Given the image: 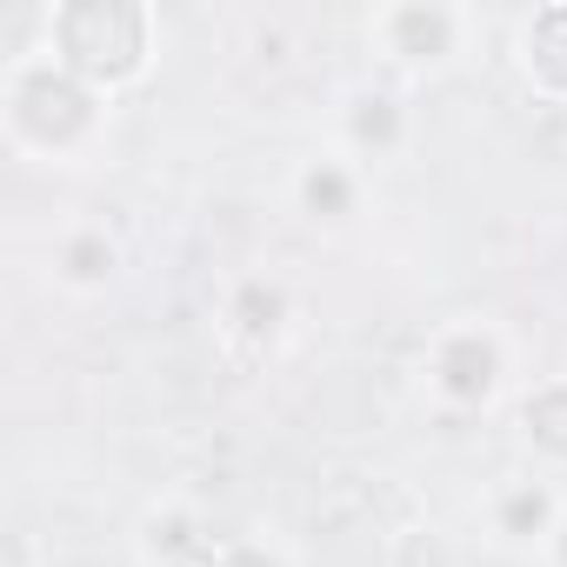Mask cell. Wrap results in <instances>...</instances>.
<instances>
[{
	"label": "cell",
	"instance_id": "6da1fadb",
	"mask_svg": "<svg viewBox=\"0 0 567 567\" xmlns=\"http://www.w3.org/2000/svg\"><path fill=\"white\" fill-rule=\"evenodd\" d=\"M0 114H8V141L48 167H74L101 127H107V94L68 74L54 54H21L0 87Z\"/></svg>",
	"mask_w": 567,
	"mask_h": 567
},
{
	"label": "cell",
	"instance_id": "8fae6325",
	"mask_svg": "<svg viewBox=\"0 0 567 567\" xmlns=\"http://www.w3.org/2000/svg\"><path fill=\"white\" fill-rule=\"evenodd\" d=\"M207 567H295V560H288V547H274L260 534H234V540L207 547Z\"/></svg>",
	"mask_w": 567,
	"mask_h": 567
},
{
	"label": "cell",
	"instance_id": "9c48e42d",
	"mask_svg": "<svg viewBox=\"0 0 567 567\" xmlns=\"http://www.w3.org/2000/svg\"><path fill=\"white\" fill-rule=\"evenodd\" d=\"M114 274H121V247H114L101 227L61 234V247H54V280H61L68 295H101Z\"/></svg>",
	"mask_w": 567,
	"mask_h": 567
},
{
	"label": "cell",
	"instance_id": "7c38bea8",
	"mask_svg": "<svg viewBox=\"0 0 567 567\" xmlns=\"http://www.w3.org/2000/svg\"><path fill=\"white\" fill-rule=\"evenodd\" d=\"M540 554H547V560H554V567H567V514H560V527H554V540H547V547H540Z\"/></svg>",
	"mask_w": 567,
	"mask_h": 567
},
{
	"label": "cell",
	"instance_id": "52a82bcc",
	"mask_svg": "<svg viewBox=\"0 0 567 567\" xmlns=\"http://www.w3.org/2000/svg\"><path fill=\"white\" fill-rule=\"evenodd\" d=\"M408 147V107L394 87H354L348 107H341V154H354L361 167L368 161H394Z\"/></svg>",
	"mask_w": 567,
	"mask_h": 567
},
{
	"label": "cell",
	"instance_id": "8992f818",
	"mask_svg": "<svg viewBox=\"0 0 567 567\" xmlns=\"http://www.w3.org/2000/svg\"><path fill=\"white\" fill-rule=\"evenodd\" d=\"M361 187H368V174H361V161L341 154V147L308 154V161L295 167V207H301L308 220H321V227L354 220V214H361Z\"/></svg>",
	"mask_w": 567,
	"mask_h": 567
},
{
	"label": "cell",
	"instance_id": "ba28073f",
	"mask_svg": "<svg viewBox=\"0 0 567 567\" xmlns=\"http://www.w3.org/2000/svg\"><path fill=\"white\" fill-rule=\"evenodd\" d=\"M514 61H520V74H527L534 94L567 101V8L527 14L520 34H514Z\"/></svg>",
	"mask_w": 567,
	"mask_h": 567
},
{
	"label": "cell",
	"instance_id": "5b68a950",
	"mask_svg": "<svg viewBox=\"0 0 567 567\" xmlns=\"http://www.w3.org/2000/svg\"><path fill=\"white\" fill-rule=\"evenodd\" d=\"M567 501L554 494L547 474H507L494 494H487V527L507 540V547H547L554 527H560Z\"/></svg>",
	"mask_w": 567,
	"mask_h": 567
},
{
	"label": "cell",
	"instance_id": "277c9868",
	"mask_svg": "<svg viewBox=\"0 0 567 567\" xmlns=\"http://www.w3.org/2000/svg\"><path fill=\"white\" fill-rule=\"evenodd\" d=\"M474 34V14L467 8H441V0H401V8H381L368 21V41L394 61V68H447Z\"/></svg>",
	"mask_w": 567,
	"mask_h": 567
},
{
	"label": "cell",
	"instance_id": "30bf717a",
	"mask_svg": "<svg viewBox=\"0 0 567 567\" xmlns=\"http://www.w3.org/2000/svg\"><path fill=\"white\" fill-rule=\"evenodd\" d=\"M520 441L547 461H567V381H540L520 401Z\"/></svg>",
	"mask_w": 567,
	"mask_h": 567
},
{
	"label": "cell",
	"instance_id": "7a4b0ae2",
	"mask_svg": "<svg viewBox=\"0 0 567 567\" xmlns=\"http://www.w3.org/2000/svg\"><path fill=\"white\" fill-rule=\"evenodd\" d=\"M48 54L81 74L87 87L114 94L147 74L154 61V14L127 8V0H68L48 14Z\"/></svg>",
	"mask_w": 567,
	"mask_h": 567
},
{
	"label": "cell",
	"instance_id": "3957f363",
	"mask_svg": "<svg viewBox=\"0 0 567 567\" xmlns=\"http://www.w3.org/2000/svg\"><path fill=\"white\" fill-rule=\"evenodd\" d=\"M507 388V341L487 321H447L427 348V394L454 414L494 408Z\"/></svg>",
	"mask_w": 567,
	"mask_h": 567
}]
</instances>
